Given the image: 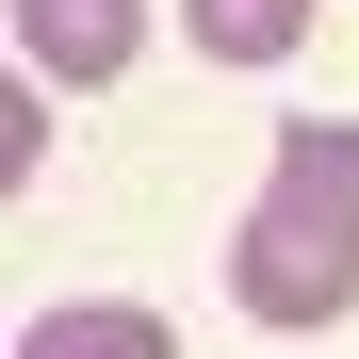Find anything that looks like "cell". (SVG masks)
I'll return each instance as SVG.
<instances>
[{
  "label": "cell",
  "instance_id": "1",
  "mask_svg": "<svg viewBox=\"0 0 359 359\" xmlns=\"http://www.w3.org/2000/svg\"><path fill=\"white\" fill-rule=\"evenodd\" d=\"M229 311L245 327H343L359 311V229H327V212H294V196H262L245 229H229Z\"/></svg>",
  "mask_w": 359,
  "mask_h": 359
},
{
  "label": "cell",
  "instance_id": "2",
  "mask_svg": "<svg viewBox=\"0 0 359 359\" xmlns=\"http://www.w3.org/2000/svg\"><path fill=\"white\" fill-rule=\"evenodd\" d=\"M131 49H147V0H17V66L66 82V98L131 82Z\"/></svg>",
  "mask_w": 359,
  "mask_h": 359
},
{
  "label": "cell",
  "instance_id": "3",
  "mask_svg": "<svg viewBox=\"0 0 359 359\" xmlns=\"http://www.w3.org/2000/svg\"><path fill=\"white\" fill-rule=\"evenodd\" d=\"M17 359H180V327L147 311V294H66V311H33Z\"/></svg>",
  "mask_w": 359,
  "mask_h": 359
},
{
  "label": "cell",
  "instance_id": "4",
  "mask_svg": "<svg viewBox=\"0 0 359 359\" xmlns=\"http://www.w3.org/2000/svg\"><path fill=\"white\" fill-rule=\"evenodd\" d=\"M262 196L359 229V114H278V180H262Z\"/></svg>",
  "mask_w": 359,
  "mask_h": 359
},
{
  "label": "cell",
  "instance_id": "5",
  "mask_svg": "<svg viewBox=\"0 0 359 359\" xmlns=\"http://www.w3.org/2000/svg\"><path fill=\"white\" fill-rule=\"evenodd\" d=\"M180 33H196V66H294L311 0H180Z\"/></svg>",
  "mask_w": 359,
  "mask_h": 359
},
{
  "label": "cell",
  "instance_id": "6",
  "mask_svg": "<svg viewBox=\"0 0 359 359\" xmlns=\"http://www.w3.org/2000/svg\"><path fill=\"white\" fill-rule=\"evenodd\" d=\"M33 163H49V98L17 82V98H0V180H33Z\"/></svg>",
  "mask_w": 359,
  "mask_h": 359
}]
</instances>
